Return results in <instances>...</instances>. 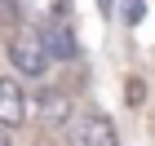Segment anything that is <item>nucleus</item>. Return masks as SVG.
<instances>
[{"instance_id":"obj_1","label":"nucleus","mask_w":155,"mask_h":146,"mask_svg":"<svg viewBox=\"0 0 155 146\" xmlns=\"http://www.w3.org/2000/svg\"><path fill=\"white\" fill-rule=\"evenodd\" d=\"M5 49H9V62H13L22 75H45L49 53H45V40H40V27H31V22L9 27V36H5Z\"/></svg>"},{"instance_id":"obj_7","label":"nucleus","mask_w":155,"mask_h":146,"mask_svg":"<svg viewBox=\"0 0 155 146\" xmlns=\"http://www.w3.org/2000/svg\"><path fill=\"white\" fill-rule=\"evenodd\" d=\"M142 0H124V22H142Z\"/></svg>"},{"instance_id":"obj_2","label":"nucleus","mask_w":155,"mask_h":146,"mask_svg":"<svg viewBox=\"0 0 155 146\" xmlns=\"http://www.w3.org/2000/svg\"><path fill=\"white\" fill-rule=\"evenodd\" d=\"M67 142L71 146H120V137H115V124L102 111H84V115L67 120Z\"/></svg>"},{"instance_id":"obj_9","label":"nucleus","mask_w":155,"mask_h":146,"mask_svg":"<svg viewBox=\"0 0 155 146\" xmlns=\"http://www.w3.org/2000/svg\"><path fill=\"white\" fill-rule=\"evenodd\" d=\"M0 146H9V137H5V128H0Z\"/></svg>"},{"instance_id":"obj_4","label":"nucleus","mask_w":155,"mask_h":146,"mask_svg":"<svg viewBox=\"0 0 155 146\" xmlns=\"http://www.w3.org/2000/svg\"><path fill=\"white\" fill-rule=\"evenodd\" d=\"M71 115H75V97H71V93H62V89L40 93V102H36V120L45 124V128H62Z\"/></svg>"},{"instance_id":"obj_5","label":"nucleus","mask_w":155,"mask_h":146,"mask_svg":"<svg viewBox=\"0 0 155 146\" xmlns=\"http://www.w3.org/2000/svg\"><path fill=\"white\" fill-rule=\"evenodd\" d=\"M18 124H27V93L18 80H0V128H18Z\"/></svg>"},{"instance_id":"obj_8","label":"nucleus","mask_w":155,"mask_h":146,"mask_svg":"<svg viewBox=\"0 0 155 146\" xmlns=\"http://www.w3.org/2000/svg\"><path fill=\"white\" fill-rule=\"evenodd\" d=\"M97 5H102V13H111V0H97Z\"/></svg>"},{"instance_id":"obj_10","label":"nucleus","mask_w":155,"mask_h":146,"mask_svg":"<svg viewBox=\"0 0 155 146\" xmlns=\"http://www.w3.org/2000/svg\"><path fill=\"white\" fill-rule=\"evenodd\" d=\"M0 5H5V9H9V13H13V0H0Z\"/></svg>"},{"instance_id":"obj_3","label":"nucleus","mask_w":155,"mask_h":146,"mask_svg":"<svg viewBox=\"0 0 155 146\" xmlns=\"http://www.w3.org/2000/svg\"><path fill=\"white\" fill-rule=\"evenodd\" d=\"M40 40H45V53H49V62H71L80 49H75V31H71V22L67 18H45V27H40Z\"/></svg>"},{"instance_id":"obj_6","label":"nucleus","mask_w":155,"mask_h":146,"mask_svg":"<svg viewBox=\"0 0 155 146\" xmlns=\"http://www.w3.org/2000/svg\"><path fill=\"white\" fill-rule=\"evenodd\" d=\"M67 9V0H13V13H22V18H58Z\"/></svg>"}]
</instances>
